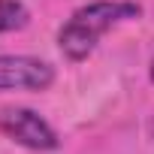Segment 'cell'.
<instances>
[{
  "instance_id": "5b68a950",
  "label": "cell",
  "mask_w": 154,
  "mask_h": 154,
  "mask_svg": "<svg viewBox=\"0 0 154 154\" xmlns=\"http://www.w3.org/2000/svg\"><path fill=\"white\" fill-rule=\"evenodd\" d=\"M148 75H151V82H154V57H151V66H148Z\"/></svg>"
},
{
  "instance_id": "7a4b0ae2",
  "label": "cell",
  "mask_w": 154,
  "mask_h": 154,
  "mask_svg": "<svg viewBox=\"0 0 154 154\" xmlns=\"http://www.w3.org/2000/svg\"><path fill=\"white\" fill-rule=\"evenodd\" d=\"M0 133L12 139L15 145L27 151H54L60 148V139L54 127L33 109L27 106H6L0 109Z\"/></svg>"
},
{
  "instance_id": "277c9868",
  "label": "cell",
  "mask_w": 154,
  "mask_h": 154,
  "mask_svg": "<svg viewBox=\"0 0 154 154\" xmlns=\"http://www.w3.org/2000/svg\"><path fill=\"white\" fill-rule=\"evenodd\" d=\"M27 21H30V12L21 0H0V33L21 30L27 27Z\"/></svg>"
},
{
  "instance_id": "3957f363",
  "label": "cell",
  "mask_w": 154,
  "mask_h": 154,
  "mask_svg": "<svg viewBox=\"0 0 154 154\" xmlns=\"http://www.w3.org/2000/svg\"><path fill=\"white\" fill-rule=\"evenodd\" d=\"M54 66L30 54H0V91H48Z\"/></svg>"
},
{
  "instance_id": "6da1fadb",
  "label": "cell",
  "mask_w": 154,
  "mask_h": 154,
  "mask_svg": "<svg viewBox=\"0 0 154 154\" xmlns=\"http://www.w3.org/2000/svg\"><path fill=\"white\" fill-rule=\"evenodd\" d=\"M142 15V6L133 0H94V3L75 9L63 27L57 30V45L63 51V57L69 60H85L88 54H94L97 42L118 24L133 21Z\"/></svg>"
}]
</instances>
